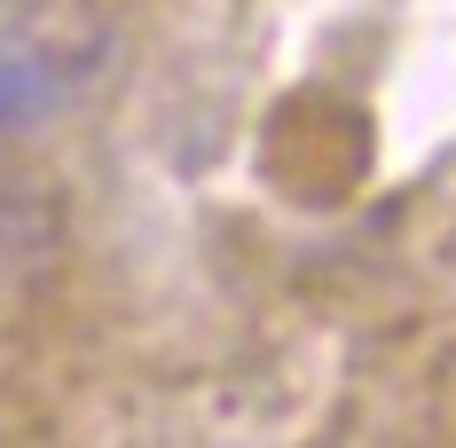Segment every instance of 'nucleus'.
I'll return each mask as SVG.
<instances>
[{
	"label": "nucleus",
	"instance_id": "f257e3e1",
	"mask_svg": "<svg viewBox=\"0 0 456 448\" xmlns=\"http://www.w3.org/2000/svg\"><path fill=\"white\" fill-rule=\"evenodd\" d=\"M0 8H16V0H0Z\"/></svg>",
	"mask_w": 456,
	"mask_h": 448
}]
</instances>
